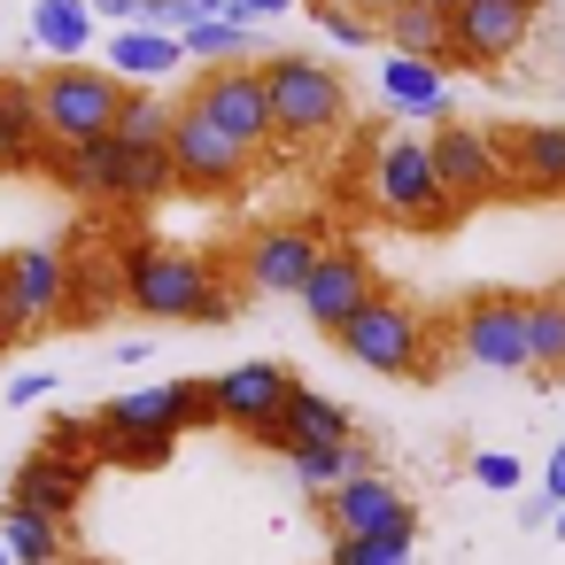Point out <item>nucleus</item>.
Masks as SVG:
<instances>
[{
  "instance_id": "1",
  "label": "nucleus",
  "mask_w": 565,
  "mask_h": 565,
  "mask_svg": "<svg viewBox=\"0 0 565 565\" xmlns=\"http://www.w3.org/2000/svg\"><path fill=\"white\" fill-rule=\"evenodd\" d=\"M125 302L140 318H163V326H225L233 318L225 279L179 248H125Z\"/></svg>"
},
{
  "instance_id": "2",
  "label": "nucleus",
  "mask_w": 565,
  "mask_h": 565,
  "mask_svg": "<svg viewBox=\"0 0 565 565\" xmlns=\"http://www.w3.org/2000/svg\"><path fill=\"white\" fill-rule=\"evenodd\" d=\"M256 71H264L279 140L310 148V140H333V132L349 125V78H341L326 55H271V63H256Z\"/></svg>"
},
{
  "instance_id": "3",
  "label": "nucleus",
  "mask_w": 565,
  "mask_h": 565,
  "mask_svg": "<svg viewBox=\"0 0 565 565\" xmlns=\"http://www.w3.org/2000/svg\"><path fill=\"white\" fill-rule=\"evenodd\" d=\"M125 78L117 71H94V63H55L40 78V125H47V148H86V140H109L117 117H125Z\"/></svg>"
},
{
  "instance_id": "4",
  "label": "nucleus",
  "mask_w": 565,
  "mask_h": 565,
  "mask_svg": "<svg viewBox=\"0 0 565 565\" xmlns=\"http://www.w3.org/2000/svg\"><path fill=\"white\" fill-rule=\"evenodd\" d=\"M333 349H341L356 372H380V380H426V372H434V364H426V318H418L411 302H395V295L364 302V310L333 333Z\"/></svg>"
},
{
  "instance_id": "5",
  "label": "nucleus",
  "mask_w": 565,
  "mask_h": 565,
  "mask_svg": "<svg viewBox=\"0 0 565 565\" xmlns=\"http://www.w3.org/2000/svg\"><path fill=\"white\" fill-rule=\"evenodd\" d=\"M102 441H179L186 426H217V395L210 380H163V387H132L102 403Z\"/></svg>"
},
{
  "instance_id": "6",
  "label": "nucleus",
  "mask_w": 565,
  "mask_h": 565,
  "mask_svg": "<svg viewBox=\"0 0 565 565\" xmlns=\"http://www.w3.org/2000/svg\"><path fill=\"white\" fill-rule=\"evenodd\" d=\"M372 202H380L395 225H426V233H441V225L457 217V202L441 194L434 148H426V140H411V132L380 148V163H372Z\"/></svg>"
},
{
  "instance_id": "7",
  "label": "nucleus",
  "mask_w": 565,
  "mask_h": 565,
  "mask_svg": "<svg viewBox=\"0 0 565 565\" xmlns=\"http://www.w3.org/2000/svg\"><path fill=\"white\" fill-rule=\"evenodd\" d=\"M186 109L194 117H210L225 140H241L248 156H264L271 140H279V125H271V94H264V71L256 63H225V71H202L194 78V94H186Z\"/></svg>"
},
{
  "instance_id": "8",
  "label": "nucleus",
  "mask_w": 565,
  "mask_h": 565,
  "mask_svg": "<svg viewBox=\"0 0 565 565\" xmlns=\"http://www.w3.org/2000/svg\"><path fill=\"white\" fill-rule=\"evenodd\" d=\"M542 0H465L449 17V71H495L534 40Z\"/></svg>"
},
{
  "instance_id": "9",
  "label": "nucleus",
  "mask_w": 565,
  "mask_h": 565,
  "mask_svg": "<svg viewBox=\"0 0 565 565\" xmlns=\"http://www.w3.org/2000/svg\"><path fill=\"white\" fill-rule=\"evenodd\" d=\"M318 511H326V526L349 534V542H372V534H387V542H418V503H411L395 480H380V472H349L341 488L318 495Z\"/></svg>"
},
{
  "instance_id": "10",
  "label": "nucleus",
  "mask_w": 565,
  "mask_h": 565,
  "mask_svg": "<svg viewBox=\"0 0 565 565\" xmlns=\"http://www.w3.org/2000/svg\"><path fill=\"white\" fill-rule=\"evenodd\" d=\"M457 356L488 364V372H526L534 380V349H526V295H472L457 310Z\"/></svg>"
},
{
  "instance_id": "11",
  "label": "nucleus",
  "mask_w": 565,
  "mask_h": 565,
  "mask_svg": "<svg viewBox=\"0 0 565 565\" xmlns=\"http://www.w3.org/2000/svg\"><path fill=\"white\" fill-rule=\"evenodd\" d=\"M71 302V264L55 248H17V256H0V318H9V333H40L47 318H63Z\"/></svg>"
},
{
  "instance_id": "12",
  "label": "nucleus",
  "mask_w": 565,
  "mask_h": 565,
  "mask_svg": "<svg viewBox=\"0 0 565 565\" xmlns=\"http://www.w3.org/2000/svg\"><path fill=\"white\" fill-rule=\"evenodd\" d=\"M171 163H179V186H194V194H225V186H241L248 179V148L241 140H225L210 117H194L186 102H179V125H171Z\"/></svg>"
},
{
  "instance_id": "13",
  "label": "nucleus",
  "mask_w": 565,
  "mask_h": 565,
  "mask_svg": "<svg viewBox=\"0 0 565 565\" xmlns=\"http://www.w3.org/2000/svg\"><path fill=\"white\" fill-rule=\"evenodd\" d=\"M364 302H380V271H372V256H364V248H326V264H318L310 287H302V318L333 341Z\"/></svg>"
},
{
  "instance_id": "14",
  "label": "nucleus",
  "mask_w": 565,
  "mask_h": 565,
  "mask_svg": "<svg viewBox=\"0 0 565 565\" xmlns=\"http://www.w3.org/2000/svg\"><path fill=\"white\" fill-rule=\"evenodd\" d=\"M210 395H217V426H241V434H264L279 411H287V395H295V372L279 364V356H256V364H225L217 380H210Z\"/></svg>"
},
{
  "instance_id": "15",
  "label": "nucleus",
  "mask_w": 565,
  "mask_h": 565,
  "mask_svg": "<svg viewBox=\"0 0 565 565\" xmlns=\"http://www.w3.org/2000/svg\"><path fill=\"white\" fill-rule=\"evenodd\" d=\"M318 264H326V233H318V225H271V233H256L248 256H241V271H248L256 295H302Z\"/></svg>"
},
{
  "instance_id": "16",
  "label": "nucleus",
  "mask_w": 565,
  "mask_h": 565,
  "mask_svg": "<svg viewBox=\"0 0 565 565\" xmlns=\"http://www.w3.org/2000/svg\"><path fill=\"white\" fill-rule=\"evenodd\" d=\"M426 148H434L441 194H449L457 210H465V202H480V194H495V179H503V171H495V156H503V148H495L488 132H472V125H434V140H426Z\"/></svg>"
},
{
  "instance_id": "17",
  "label": "nucleus",
  "mask_w": 565,
  "mask_h": 565,
  "mask_svg": "<svg viewBox=\"0 0 565 565\" xmlns=\"http://www.w3.org/2000/svg\"><path fill=\"white\" fill-rule=\"evenodd\" d=\"M256 441H264V449H279V457H295L302 441H356V418H349L333 395H318V387H302V380H295L287 411H279Z\"/></svg>"
},
{
  "instance_id": "18",
  "label": "nucleus",
  "mask_w": 565,
  "mask_h": 565,
  "mask_svg": "<svg viewBox=\"0 0 565 565\" xmlns=\"http://www.w3.org/2000/svg\"><path fill=\"white\" fill-rule=\"evenodd\" d=\"M47 156V125H40V78H9L0 71V171H24Z\"/></svg>"
},
{
  "instance_id": "19",
  "label": "nucleus",
  "mask_w": 565,
  "mask_h": 565,
  "mask_svg": "<svg viewBox=\"0 0 565 565\" xmlns=\"http://www.w3.org/2000/svg\"><path fill=\"white\" fill-rule=\"evenodd\" d=\"M380 102L403 109V117H449V78H441V63L387 55V63H380Z\"/></svg>"
},
{
  "instance_id": "20",
  "label": "nucleus",
  "mask_w": 565,
  "mask_h": 565,
  "mask_svg": "<svg viewBox=\"0 0 565 565\" xmlns=\"http://www.w3.org/2000/svg\"><path fill=\"white\" fill-rule=\"evenodd\" d=\"M78 488H86V472H78L71 457H55V449H40V457L9 480V495H17V503H32V511H47L55 526L78 511Z\"/></svg>"
},
{
  "instance_id": "21",
  "label": "nucleus",
  "mask_w": 565,
  "mask_h": 565,
  "mask_svg": "<svg viewBox=\"0 0 565 565\" xmlns=\"http://www.w3.org/2000/svg\"><path fill=\"white\" fill-rule=\"evenodd\" d=\"M495 148L519 163V179H526L534 194H565V125H519V132H503Z\"/></svg>"
},
{
  "instance_id": "22",
  "label": "nucleus",
  "mask_w": 565,
  "mask_h": 565,
  "mask_svg": "<svg viewBox=\"0 0 565 565\" xmlns=\"http://www.w3.org/2000/svg\"><path fill=\"white\" fill-rule=\"evenodd\" d=\"M186 63V47H179V32H156V24H125V32H109V71L117 78H163V71H179Z\"/></svg>"
},
{
  "instance_id": "23",
  "label": "nucleus",
  "mask_w": 565,
  "mask_h": 565,
  "mask_svg": "<svg viewBox=\"0 0 565 565\" xmlns=\"http://www.w3.org/2000/svg\"><path fill=\"white\" fill-rule=\"evenodd\" d=\"M94 32H102V17H94V0H32V40H40L47 55L78 63V55L94 47Z\"/></svg>"
},
{
  "instance_id": "24",
  "label": "nucleus",
  "mask_w": 565,
  "mask_h": 565,
  "mask_svg": "<svg viewBox=\"0 0 565 565\" xmlns=\"http://www.w3.org/2000/svg\"><path fill=\"white\" fill-rule=\"evenodd\" d=\"M179 47H186V63H202V71H225V63H248V55H264V24H256V17H217V24H194V32H179Z\"/></svg>"
},
{
  "instance_id": "25",
  "label": "nucleus",
  "mask_w": 565,
  "mask_h": 565,
  "mask_svg": "<svg viewBox=\"0 0 565 565\" xmlns=\"http://www.w3.org/2000/svg\"><path fill=\"white\" fill-rule=\"evenodd\" d=\"M380 40H387L395 55H411V63H441V71H449V17L426 9V0H403V9L380 24Z\"/></svg>"
},
{
  "instance_id": "26",
  "label": "nucleus",
  "mask_w": 565,
  "mask_h": 565,
  "mask_svg": "<svg viewBox=\"0 0 565 565\" xmlns=\"http://www.w3.org/2000/svg\"><path fill=\"white\" fill-rule=\"evenodd\" d=\"M55 179H63L71 194H117V179H125V140L109 132V140H86V148H55Z\"/></svg>"
},
{
  "instance_id": "27",
  "label": "nucleus",
  "mask_w": 565,
  "mask_h": 565,
  "mask_svg": "<svg viewBox=\"0 0 565 565\" xmlns=\"http://www.w3.org/2000/svg\"><path fill=\"white\" fill-rule=\"evenodd\" d=\"M526 349H534V380L557 387L565 380V287L526 295Z\"/></svg>"
},
{
  "instance_id": "28",
  "label": "nucleus",
  "mask_w": 565,
  "mask_h": 565,
  "mask_svg": "<svg viewBox=\"0 0 565 565\" xmlns=\"http://www.w3.org/2000/svg\"><path fill=\"white\" fill-rule=\"evenodd\" d=\"M0 534H9V550H17V565H55L63 557V526L47 519V511H32V503H0Z\"/></svg>"
},
{
  "instance_id": "29",
  "label": "nucleus",
  "mask_w": 565,
  "mask_h": 565,
  "mask_svg": "<svg viewBox=\"0 0 565 565\" xmlns=\"http://www.w3.org/2000/svg\"><path fill=\"white\" fill-rule=\"evenodd\" d=\"M287 472H295V488H341L349 472H364V449L356 441H302L295 457H287Z\"/></svg>"
},
{
  "instance_id": "30",
  "label": "nucleus",
  "mask_w": 565,
  "mask_h": 565,
  "mask_svg": "<svg viewBox=\"0 0 565 565\" xmlns=\"http://www.w3.org/2000/svg\"><path fill=\"white\" fill-rule=\"evenodd\" d=\"M179 186V163L171 148H125V179H117V202H156Z\"/></svg>"
},
{
  "instance_id": "31",
  "label": "nucleus",
  "mask_w": 565,
  "mask_h": 565,
  "mask_svg": "<svg viewBox=\"0 0 565 565\" xmlns=\"http://www.w3.org/2000/svg\"><path fill=\"white\" fill-rule=\"evenodd\" d=\"M171 125H179V109H171V102L132 94V102H125V117H117V140H125V148H171Z\"/></svg>"
},
{
  "instance_id": "32",
  "label": "nucleus",
  "mask_w": 565,
  "mask_h": 565,
  "mask_svg": "<svg viewBox=\"0 0 565 565\" xmlns=\"http://www.w3.org/2000/svg\"><path fill=\"white\" fill-rule=\"evenodd\" d=\"M326 565H418V542H387V534H372V542H349V534H333Z\"/></svg>"
},
{
  "instance_id": "33",
  "label": "nucleus",
  "mask_w": 565,
  "mask_h": 565,
  "mask_svg": "<svg viewBox=\"0 0 565 565\" xmlns=\"http://www.w3.org/2000/svg\"><path fill=\"white\" fill-rule=\"evenodd\" d=\"M310 17H318L341 47H372V40H380V24H372V17H356L349 0H310Z\"/></svg>"
},
{
  "instance_id": "34",
  "label": "nucleus",
  "mask_w": 565,
  "mask_h": 565,
  "mask_svg": "<svg viewBox=\"0 0 565 565\" xmlns=\"http://www.w3.org/2000/svg\"><path fill=\"white\" fill-rule=\"evenodd\" d=\"M472 480H480L488 495H511V488L526 480V465H519L511 449H480V457H472Z\"/></svg>"
},
{
  "instance_id": "35",
  "label": "nucleus",
  "mask_w": 565,
  "mask_h": 565,
  "mask_svg": "<svg viewBox=\"0 0 565 565\" xmlns=\"http://www.w3.org/2000/svg\"><path fill=\"white\" fill-rule=\"evenodd\" d=\"M94 17H102L109 32H125V24H140V17H148V0H94Z\"/></svg>"
},
{
  "instance_id": "36",
  "label": "nucleus",
  "mask_w": 565,
  "mask_h": 565,
  "mask_svg": "<svg viewBox=\"0 0 565 565\" xmlns=\"http://www.w3.org/2000/svg\"><path fill=\"white\" fill-rule=\"evenodd\" d=\"M40 395H55V372H24V380H9V403H40Z\"/></svg>"
},
{
  "instance_id": "37",
  "label": "nucleus",
  "mask_w": 565,
  "mask_h": 565,
  "mask_svg": "<svg viewBox=\"0 0 565 565\" xmlns=\"http://www.w3.org/2000/svg\"><path fill=\"white\" fill-rule=\"evenodd\" d=\"M109 457H125V465H163V457H171V441H117Z\"/></svg>"
},
{
  "instance_id": "38",
  "label": "nucleus",
  "mask_w": 565,
  "mask_h": 565,
  "mask_svg": "<svg viewBox=\"0 0 565 565\" xmlns=\"http://www.w3.org/2000/svg\"><path fill=\"white\" fill-rule=\"evenodd\" d=\"M295 0H233V17H256V24H271V17H287Z\"/></svg>"
},
{
  "instance_id": "39",
  "label": "nucleus",
  "mask_w": 565,
  "mask_h": 565,
  "mask_svg": "<svg viewBox=\"0 0 565 565\" xmlns=\"http://www.w3.org/2000/svg\"><path fill=\"white\" fill-rule=\"evenodd\" d=\"M542 495H550V503H565V441L550 449V472H542Z\"/></svg>"
},
{
  "instance_id": "40",
  "label": "nucleus",
  "mask_w": 565,
  "mask_h": 565,
  "mask_svg": "<svg viewBox=\"0 0 565 565\" xmlns=\"http://www.w3.org/2000/svg\"><path fill=\"white\" fill-rule=\"evenodd\" d=\"M519 519H526V526H550V519H557V503H550V495H542V488H534V495H526V503H519Z\"/></svg>"
},
{
  "instance_id": "41",
  "label": "nucleus",
  "mask_w": 565,
  "mask_h": 565,
  "mask_svg": "<svg viewBox=\"0 0 565 565\" xmlns=\"http://www.w3.org/2000/svg\"><path fill=\"white\" fill-rule=\"evenodd\" d=\"M349 9H356V17H372V24H387V17L403 9V0H349Z\"/></svg>"
},
{
  "instance_id": "42",
  "label": "nucleus",
  "mask_w": 565,
  "mask_h": 565,
  "mask_svg": "<svg viewBox=\"0 0 565 565\" xmlns=\"http://www.w3.org/2000/svg\"><path fill=\"white\" fill-rule=\"evenodd\" d=\"M426 9H441V17H457V9H465V0H426Z\"/></svg>"
},
{
  "instance_id": "43",
  "label": "nucleus",
  "mask_w": 565,
  "mask_h": 565,
  "mask_svg": "<svg viewBox=\"0 0 565 565\" xmlns=\"http://www.w3.org/2000/svg\"><path fill=\"white\" fill-rule=\"evenodd\" d=\"M0 565H17V550H9V534H0Z\"/></svg>"
},
{
  "instance_id": "44",
  "label": "nucleus",
  "mask_w": 565,
  "mask_h": 565,
  "mask_svg": "<svg viewBox=\"0 0 565 565\" xmlns=\"http://www.w3.org/2000/svg\"><path fill=\"white\" fill-rule=\"evenodd\" d=\"M9 341H17V333H9V318H0V349H9Z\"/></svg>"
},
{
  "instance_id": "45",
  "label": "nucleus",
  "mask_w": 565,
  "mask_h": 565,
  "mask_svg": "<svg viewBox=\"0 0 565 565\" xmlns=\"http://www.w3.org/2000/svg\"><path fill=\"white\" fill-rule=\"evenodd\" d=\"M557 534H565V503H557Z\"/></svg>"
}]
</instances>
